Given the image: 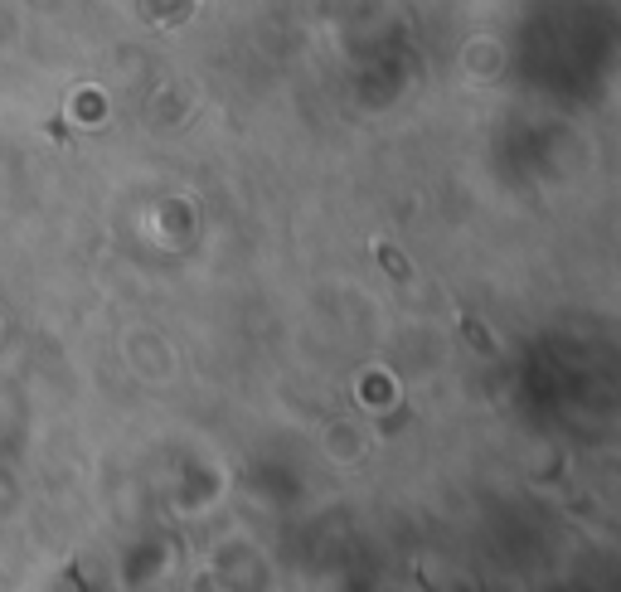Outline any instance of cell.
<instances>
[{
    "label": "cell",
    "mask_w": 621,
    "mask_h": 592,
    "mask_svg": "<svg viewBox=\"0 0 621 592\" xmlns=\"http://www.w3.org/2000/svg\"><path fill=\"white\" fill-rule=\"evenodd\" d=\"M461 335H466V340H471V345H476L481 355H491V350H496V340H491V335H486V330H481L476 320H466V316H461Z\"/></svg>",
    "instance_id": "cell-2"
},
{
    "label": "cell",
    "mask_w": 621,
    "mask_h": 592,
    "mask_svg": "<svg viewBox=\"0 0 621 592\" xmlns=\"http://www.w3.org/2000/svg\"><path fill=\"white\" fill-rule=\"evenodd\" d=\"M374 258H378V267H383L388 277H398V282H408V277H413V267H408V258H403L398 248H388V243H374Z\"/></svg>",
    "instance_id": "cell-1"
}]
</instances>
